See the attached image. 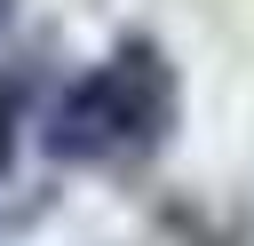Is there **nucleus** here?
Segmentation results:
<instances>
[{
    "label": "nucleus",
    "instance_id": "nucleus-1",
    "mask_svg": "<svg viewBox=\"0 0 254 246\" xmlns=\"http://www.w3.org/2000/svg\"><path fill=\"white\" fill-rule=\"evenodd\" d=\"M167 127H175V71H167V56H159L151 40L111 48V56H103L95 71H79V79L48 103V119H40L48 151H56V159H79V167L143 159V151L167 143Z\"/></svg>",
    "mask_w": 254,
    "mask_h": 246
},
{
    "label": "nucleus",
    "instance_id": "nucleus-2",
    "mask_svg": "<svg viewBox=\"0 0 254 246\" xmlns=\"http://www.w3.org/2000/svg\"><path fill=\"white\" fill-rule=\"evenodd\" d=\"M32 71H16V79H0V222H24L32 206H40V190H32V167H24V127H32Z\"/></svg>",
    "mask_w": 254,
    "mask_h": 246
},
{
    "label": "nucleus",
    "instance_id": "nucleus-3",
    "mask_svg": "<svg viewBox=\"0 0 254 246\" xmlns=\"http://www.w3.org/2000/svg\"><path fill=\"white\" fill-rule=\"evenodd\" d=\"M8 16H16V0H0V32H8Z\"/></svg>",
    "mask_w": 254,
    "mask_h": 246
}]
</instances>
